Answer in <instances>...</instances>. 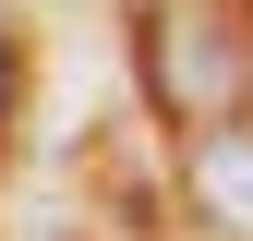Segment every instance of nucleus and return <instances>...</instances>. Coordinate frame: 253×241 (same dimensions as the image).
<instances>
[{"instance_id":"obj_1","label":"nucleus","mask_w":253,"mask_h":241,"mask_svg":"<svg viewBox=\"0 0 253 241\" xmlns=\"http://www.w3.org/2000/svg\"><path fill=\"white\" fill-rule=\"evenodd\" d=\"M157 97L169 109H229L241 97V37L217 24V0H157Z\"/></svg>"},{"instance_id":"obj_2","label":"nucleus","mask_w":253,"mask_h":241,"mask_svg":"<svg viewBox=\"0 0 253 241\" xmlns=\"http://www.w3.org/2000/svg\"><path fill=\"white\" fill-rule=\"evenodd\" d=\"M193 193H205L217 229L253 241V133H205V145H193Z\"/></svg>"},{"instance_id":"obj_3","label":"nucleus","mask_w":253,"mask_h":241,"mask_svg":"<svg viewBox=\"0 0 253 241\" xmlns=\"http://www.w3.org/2000/svg\"><path fill=\"white\" fill-rule=\"evenodd\" d=\"M0 109H12V48H0Z\"/></svg>"}]
</instances>
